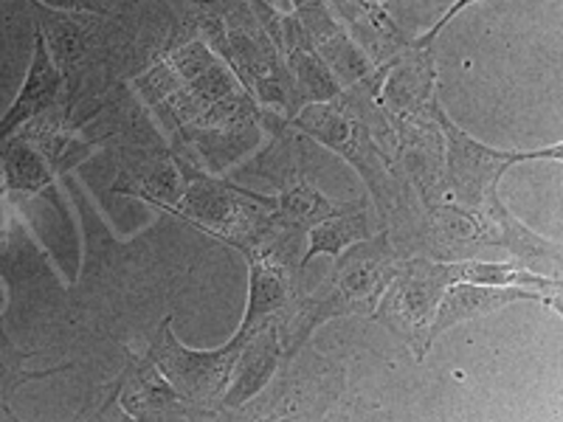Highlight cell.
<instances>
[{
	"label": "cell",
	"instance_id": "6da1fadb",
	"mask_svg": "<svg viewBox=\"0 0 563 422\" xmlns=\"http://www.w3.org/2000/svg\"><path fill=\"white\" fill-rule=\"evenodd\" d=\"M404 254L395 245V231L380 229L361 243L333 256V270L327 274L319 288L308 296H299L294 308L279 321V338L285 355H294L310 344V335L327 321L344 315H372L384 293L386 281L395 276Z\"/></svg>",
	"mask_w": 563,
	"mask_h": 422
},
{
	"label": "cell",
	"instance_id": "7a4b0ae2",
	"mask_svg": "<svg viewBox=\"0 0 563 422\" xmlns=\"http://www.w3.org/2000/svg\"><path fill=\"white\" fill-rule=\"evenodd\" d=\"M169 149L180 173V198L178 203L164 206L161 211L231 251L260 243L279 231L274 220V195L254 192L249 186L203 169L184 149Z\"/></svg>",
	"mask_w": 563,
	"mask_h": 422
},
{
	"label": "cell",
	"instance_id": "3957f363",
	"mask_svg": "<svg viewBox=\"0 0 563 422\" xmlns=\"http://www.w3.org/2000/svg\"><path fill=\"white\" fill-rule=\"evenodd\" d=\"M431 115L442 135V164H440V195L467 211L485 214L499 200V184L512 167L527 160H561V144L547 149H499L482 144L465 133L460 124L445 113L440 97L431 102Z\"/></svg>",
	"mask_w": 563,
	"mask_h": 422
},
{
	"label": "cell",
	"instance_id": "277c9868",
	"mask_svg": "<svg viewBox=\"0 0 563 422\" xmlns=\"http://www.w3.org/2000/svg\"><path fill=\"white\" fill-rule=\"evenodd\" d=\"M223 59L263 108L294 115L290 77L282 57V12L268 0H243L223 18Z\"/></svg>",
	"mask_w": 563,
	"mask_h": 422
},
{
	"label": "cell",
	"instance_id": "5b68a950",
	"mask_svg": "<svg viewBox=\"0 0 563 422\" xmlns=\"http://www.w3.org/2000/svg\"><path fill=\"white\" fill-rule=\"evenodd\" d=\"M346 395V366L310 344L285 355L274 378L229 420H324Z\"/></svg>",
	"mask_w": 563,
	"mask_h": 422
},
{
	"label": "cell",
	"instance_id": "8992f818",
	"mask_svg": "<svg viewBox=\"0 0 563 422\" xmlns=\"http://www.w3.org/2000/svg\"><path fill=\"white\" fill-rule=\"evenodd\" d=\"M456 281H462V259H434L426 254L404 256L372 310V321L404 341L417 364H422L431 352L426 335L437 304Z\"/></svg>",
	"mask_w": 563,
	"mask_h": 422
},
{
	"label": "cell",
	"instance_id": "52a82bcc",
	"mask_svg": "<svg viewBox=\"0 0 563 422\" xmlns=\"http://www.w3.org/2000/svg\"><path fill=\"white\" fill-rule=\"evenodd\" d=\"M263 135V104L240 85L229 97L206 108L195 122L169 135V147L189 153L209 173L225 175L260 144Z\"/></svg>",
	"mask_w": 563,
	"mask_h": 422
},
{
	"label": "cell",
	"instance_id": "ba28073f",
	"mask_svg": "<svg viewBox=\"0 0 563 422\" xmlns=\"http://www.w3.org/2000/svg\"><path fill=\"white\" fill-rule=\"evenodd\" d=\"M238 349L240 344L234 338L214 349H192L175 335L173 315H164L150 338L147 355L186 403L203 409L211 420H220V400L229 389Z\"/></svg>",
	"mask_w": 563,
	"mask_h": 422
},
{
	"label": "cell",
	"instance_id": "9c48e42d",
	"mask_svg": "<svg viewBox=\"0 0 563 422\" xmlns=\"http://www.w3.org/2000/svg\"><path fill=\"white\" fill-rule=\"evenodd\" d=\"M110 406H119L128 420L139 422H164V420H211L203 409L186 403L184 397L173 389L158 366L153 364L147 352L128 349L124 369L110 384L108 395L99 409L90 417H104Z\"/></svg>",
	"mask_w": 563,
	"mask_h": 422
},
{
	"label": "cell",
	"instance_id": "30bf717a",
	"mask_svg": "<svg viewBox=\"0 0 563 422\" xmlns=\"http://www.w3.org/2000/svg\"><path fill=\"white\" fill-rule=\"evenodd\" d=\"M32 9L37 14V29L45 40V48H48L54 65L59 68L70 90L65 108L74 110L90 54L99 43L97 34L102 18L93 12H77V9H57L52 3H43V0H32Z\"/></svg>",
	"mask_w": 563,
	"mask_h": 422
},
{
	"label": "cell",
	"instance_id": "8fae6325",
	"mask_svg": "<svg viewBox=\"0 0 563 422\" xmlns=\"http://www.w3.org/2000/svg\"><path fill=\"white\" fill-rule=\"evenodd\" d=\"M290 14L299 20L327 68L333 70L341 90L361 82L375 70V63L364 52V45L335 18L333 9L327 7V0H290Z\"/></svg>",
	"mask_w": 563,
	"mask_h": 422
},
{
	"label": "cell",
	"instance_id": "7c38bea8",
	"mask_svg": "<svg viewBox=\"0 0 563 422\" xmlns=\"http://www.w3.org/2000/svg\"><path fill=\"white\" fill-rule=\"evenodd\" d=\"M519 301H532L541 308H550L552 313H561V296L541 293V290L512 288V285H476V281H456L445 290V296L437 304V313L429 324V346H434L437 338L465 324V321L485 319V315L499 313V310L519 304Z\"/></svg>",
	"mask_w": 563,
	"mask_h": 422
},
{
	"label": "cell",
	"instance_id": "4fadbf2b",
	"mask_svg": "<svg viewBox=\"0 0 563 422\" xmlns=\"http://www.w3.org/2000/svg\"><path fill=\"white\" fill-rule=\"evenodd\" d=\"M238 344L240 349L234 366H231L229 389L220 400V420H229L231 411H238L240 406L249 403L251 397L260 395L274 378L279 360L285 358V346H282L276 321L256 326L254 333H249Z\"/></svg>",
	"mask_w": 563,
	"mask_h": 422
},
{
	"label": "cell",
	"instance_id": "5bb4252c",
	"mask_svg": "<svg viewBox=\"0 0 563 422\" xmlns=\"http://www.w3.org/2000/svg\"><path fill=\"white\" fill-rule=\"evenodd\" d=\"M282 57L290 77V93H294V115L301 108L316 102H330L341 93L333 70L327 68L324 59L313 48L294 14H282Z\"/></svg>",
	"mask_w": 563,
	"mask_h": 422
},
{
	"label": "cell",
	"instance_id": "9a60e30c",
	"mask_svg": "<svg viewBox=\"0 0 563 422\" xmlns=\"http://www.w3.org/2000/svg\"><path fill=\"white\" fill-rule=\"evenodd\" d=\"M487 229H490V248H499L510 256L512 263L525 265L536 274L561 279L563 270V245L558 240H547L521 223L501 198L485 211Z\"/></svg>",
	"mask_w": 563,
	"mask_h": 422
},
{
	"label": "cell",
	"instance_id": "2e32d148",
	"mask_svg": "<svg viewBox=\"0 0 563 422\" xmlns=\"http://www.w3.org/2000/svg\"><path fill=\"white\" fill-rule=\"evenodd\" d=\"M65 79L59 74V68L54 65L52 54L45 48V40L40 34V29L34 32V48H32V63H29L26 79L20 85L18 97L9 104V110L0 115V141L9 138L12 133H18L23 124H29L32 119L43 113H52L54 108L63 99Z\"/></svg>",
	"mask_w": 563,
	"mask_h": 422
},
{
	"label": "cell",
	"instance_id": "e0dca14e",
	"mask_svg": "<svg viewBox=\"0 0 563 422\" xmlns=\"http://www.w3.org/2000/svg\"><path fill=\"white\" fill-rule=\"evenodd\" d=\"M238 74L223 63V59H214L203 74H198L195 79H189L186 85H180L175 93H169L158 108H153L150 113H155L158 119V127L167 130V135L178 133L180 127H186L189 122H195L206 108L218 102V99L229 97L231 90L240 88Z\"/></svg>",
	"mask_w": 563,
	"mask_h": 422
},
{
	"label": "cell",
	"instance_id": "ac0fdd59",
	"mask_svg": "<svg viewBox=\"0 0 563 422\" xmlns=\"http://www.w3.org/2000/svg\"><path fill=\"white\" fill-rule=\"evenodd\" d=\"M350 203L352 200H335L319 192L308 180V175H305L301 160H296L294 167L288 169V175L282 178L279 192L274 195V220L279 229L305 234V231L313 229L321 220L344 211Z\"/></svg>",
	"mask_w": 563,
	"mask_h": 422
},
{
	"label": "cell",
	"instance_id": "d6986e66",
	"mask_svg": "<svg viewBox=\"0 0 563 422\" xmlns=\"http://www.w3.org/2000/svg\"><path fill=\"white\" fill-rule=\"evenodd\" d=\"M372 234L369 206L364 200H352L344 211L321 220L313 229L305 231V251L299 256V270L305 274L316 256H339L352 243H361Z\"/></svg>",
	"mask_w": 563,
	"mask_h": 422
},
{
	"label": "cell",
	"instance_id": "ffe728a7",
	"mask_svg": "<svg viewBox=\"0 0 563 422\" xmlns=\"http://www.w3.org/2000/svg\"><path fill=\"white\" fill-rule=\"evenodd\" d=\"M327 7L333 9L335 18L352 32V26H369L372 32L380 34L384 40L395 43V48L406 45V37L400 34L397 23L389 14V0H327Z\"/></svg>",
	"mask_w": 563,
	"mask_h": 422
},
{
	"label": "cell",
	"instance_id": "44dd1931",
	"mask_svg": "<svg viewBox=\"0 0 563 422\" xmlns=\"http://www.w3.org/2000/svg\"><path fill=\"white\" fill-rule=\"evenodd\" d=\"M474 3H479V0H454V3H451V7L445 9V12H442V18L437 20L434 26L429 29V32H422L420 37H417V40H409V43L415 45V48H431V45H434V40H437V34H440L442 29L449 26L451 20L456 18V14H462V12H465L467 7H474Z\"/></svg>",
	"mask_w": 563,
	"mask_h": 422
},
{
	"label": "cell",
	"instance_id": "7402d4cb",
	"mask_svg": "<svg viewBox=\"0 0 563 422\" xmlns=\"http://www.w3.org/2000/svg\"><path fill=\"white\" fill-rule=\"evenodd\" d=\"M189 3V14L192 18H218L223 20L225 12L243 3V0H186Z\"/></svg>",
	"mask_w": 563,
	"mask_h": 422
}]
</instances>
